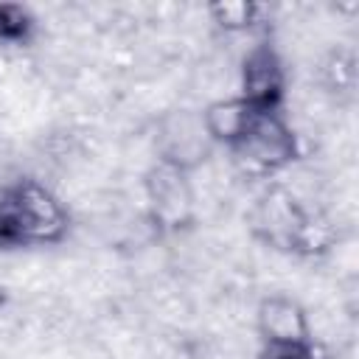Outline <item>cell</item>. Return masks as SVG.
Segmentation results:
<instances>
[{
	"instance_id": "cell-1",
	"label": "cell",
	"mask_w": 359,
	"mask_h": 359,
	"mask_svg": "<svg viewBox=\"0 0 359 359\" xmlns=\"http://www.w3.org/2000/svg\"><path fill=\"white\" fill-rule=\"evenodd\" d=\"M8 205L20 241H53L65 233V210L45 185L25 180L8 188Z\"/></svg>"
},
{
	"instance_id": "cell-2",
	"label": "cell",
	"mask_w": 359,
	"mask_h": 359,
	"mask_svg": "<svg viewBox=\"0 0 359 359\" xmlns=\"http://www.w3.org/2000/svg\"><path fill=\"white\" fill-rule=\"evenodd\" d=\"M283 87V67L278 56L258 45L247 53L241 67V98L252 107H272Z\"/></svg>"
},
{
	"instance_id": "cell-3",
	"label": "cell",
	"mask_w": 359,
	"mask_h": 359,
	"mask_svg": "<svg viewBox=\"0 0 359 359\" xmlns=\"http://www.w3.org/2000/svg\"><path fill=\"white\" fill-rule=\"evenodd\" d=\"M258 325L266 334V342H294L306 345L309 339V317L303 309L286 297H269L258 309Z\"/></svg>"
},
{
	"instance_id": "cell-4",
	"label": "cell",
	"mask_w": 359,
	"mask_h": 359,
	"mask_svg": "<svg viewBox=\"0 0 359 359\" xmlns=\"http://www.w3.org/2000/svg\"><path fill=\"white\" fill-rule=\"evenodd\" d=\"M250 118H252V104H247L241 95H233V98L213 101L205 109L202 123H205V132L210 137H219V140H224V143L233 146L247 132Z\"/></svg>"
},
{
	"instance_id": "cell-5",
	"label": "cell",
	"mask_w": 359,
	"mask_h": 359,
	"mask_svg": "<svg viewBox=\"0 0 359 359\" xmlns=\"http://www.w3.org/2000/svg\"><path fill=\"white\" fill-rule=\"evenodd\" d=\"M208 14L227 34H238L252 25V3H216L208 8Z\"/></svg>"
},
{
	"instance_id": "cell-6",
	"label": "cell",
	"mask_w": 359,
	"mask_h": 359,
	"mask_svg": "<svg viewBox=\"0 0 359 359\" xmlns=\"http://www.w3.org/2000/svg\"><path fill=\"white\" fill-rule=\"evenodd\" d=\"M309 348L306 345H294V342H266V348L261 351V359H309Z\"/></svg>"
}]
</instances>
